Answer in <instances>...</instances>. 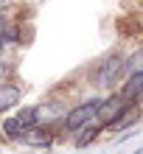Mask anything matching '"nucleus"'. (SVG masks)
I'll return each mask as SVG.
<instances>
[{"mask_svg":"<svg viewBox=\"0 0 143 154\" xmlns=\"http://www.w3.org/2000/svg\"><path fill=\"white\" fill-rule=\"evenodd\" d=\"M11 76H17V67L11 65V62H0V81H6V79H11Z\"/></svg>","mask_w":143,"mask_h":154,"instance_id":"f8f14e48","label":"nucleus"},{"mask_svg":"<svg viewBox=\"0 0 143 154\" xmlns=\"http://www.w3.org/2000/svg\"><path fill=\"white\" fill-rule=\"evenodd\" d=\"M140 118H143V106L135 104L132 109L123 112V115H121V118H118V121H115L107 132H110V134H123V129H135V126L140 123Z\"/></svg>","mask_w":143,"mask_h":154,"instance_id":"9d476101","label":"nucleus"},{"mask_svg":"<svg viewBox=\"0 0 143 154\" xmlns=\"http://www.w3.org/2000/svg\"><path fill=\"white\" fill-rule=\"evenodd\" d=\"M20 101H23V84L17 81V76L0 81V118L14 112L20 106Z\"/></svg>","mask_w":143,"mask_h":154,"instance_id":"423d86ee","label":"nucleus"},{"mask_svg":"<svg viewBox=\"0 0 143 154\" xmlns=\"http://www.w3.org/2000/svg\"><path fill=\"white\" fill-rule=\"evenodd\" d=\"M126 73H129L126 70V51L112 48L101 59L93 62V67L87 70V84L93 90H101V93H112V90H118V84L123 81Z\"/></svg>","mask_w":143,"mask_h":154,"instance_id":"f257e3e1","label":"nucleus"},{"mask_svg":"<svg viewBox=\"0 0 143 154\" xmlns=\"http://www.w3.org/2000/svg\"><path fill=\"white\" fill-rule=\"evenodd\" d=\"M14 118L25 126V129H28V126H37V123H39V104H25V106H17V109H14Z\"/></svg>","mask_w":143,"mask_h":154,"instance_id":"9b49d317","label":"nucleus"},{"mask_svg":"<svg viewBox=\"0 0 143 154\" xmlns=\"http://www.w3.org/2000/svg\"><path fill=\"white\" fill-rule=\"evenodd\" d=\"M23 134H25V126L14 118V112H8V115L0 118V140H3V143L23 146Z\"/></svg>","mask_w":143,"mask_h":154,"instance_id":"6e6552de","label":"nucleus"},{"mask_svg":"<svg viewBox=\"0 0 143 154\" xmlns=\"http://www.w3.org/2000/svg\"><path fill=\"white\" fill-rule=\"evenodd\" d=\"M118 93L126 98V101L143 106V65L135 67V70H129V73L123 76V81L118 84Z\"/></svg>","mask_w":143,"mask_h":154,"instance_id":"0eeeda50","label":"nucleus"},{"mask_svg":"<svg viewBox=\"0 0 143 154\" xmlns=\"http://www.w3.org/2000/svg\"><path fill=\"white\" fill-rule=\"evenodd\" d=\"M132 101H126L118 90H112V93H104L101 95V101H98V112H95V121L104 126V132L110 129V126L118 121V118L126 112V109H132Z\"/></svg>","mask_w":143,"mask_h":154,"instance_id":"20e7f679","label":"nucleus"},{"mask_svg":"<svg viewBox=\"0 0 143 154\" xmlns=\"http://www.w3.org/2000/svg\"><path fill=\"white\" fill-rule=\"evenodd\" d=\"M14 3H20V0H0V11H8Z\"/></svg>","mask_w":143,"mask_h":154,"instance_id":"4468645a","label":"nucleus"},{"mask_svg":"<svg viewBox=\"0 0 143 154\" xmlns=\"http://www.w3.org/2000/svg\"><path fill=\"white\" fill-rule=\"evenodd\" d=\"M67 109H70V101H67L65 95L53 93L51 98H45V101L39 104V123L59 126V123H62V118L67 115Z\"/></svg>","mask_w":143,"mask_h":154,"instance_id":"39448f33","label":"nucleus"},{"mask_svg":"<svg viewBox=\"0 0 143 154\" xmlns=\"http://www.w3.org/2000/svg\"><path fill=\"white\" fill-rule=\"evenodd\" d=\"M62 143V134H59V126H51V123H37V126H28L23 134V146L31 149V151H53Z\"/></svg>","mask_w":143,"mask_h":154,"instance_id":"7ed1b4c3","label":"nucleus"},{"mask_svg":"<svg viewBox=\"0 0 143 154\" xmlns=\"http://www.w3.org/2000/svg\"><path fill=\"white\" fill-rule=\"evenodd\" d=\"M6 59H8V45L0 39V62H6Z\"/></svg>","mask_w":143,"mask_h":154,"instance_id":"ddd939ff","label":"nucleus"},{"mask_svg":"<svg viewBox=\"0 0 143 154\" xmlns=\"http://www.w3.org/2000/svg\"><path fill=\"white\" fill-rule=\"evenodd\" d=\"M98 101H101V95H87V98H82V101H73V104H70L67 115L62 118V123H59L62 140H70L79 129H82V126H87L90 121H95Z\"/></svg>","mask_w":143,"mask_h":154,"instance_id":"f03ea898","label":"nucleus"},{"mask_svg":"<svg viewBox=\"0 0 143 154\" xmlns=\"http://www.w3.org/2000/svg\"><path fill=\"white\" fill-rule=\"evenodd\" d=\"M132 154H143V146H140V149H135V151H132Z\"/></svg>","mask_w":143,"mask_h":154,"instance_id":"2eb2a0df","label":"nucleus"},{"mask_svg":"<svg viewBox=\"0 0 143 154\" xmlns=\"http://www.w3.org/2000/svg\"><path fill=\"white\" fill-rule=\"evenodd\" d=\"M101 134H104V126L98 123V121H90L87 126H82V129L70 137V146L82 151V149H87V146H93V143H98V140H101Z\"/></svg>","mask_w":143,"mask_h":154,"instance_id":"1a4fd4ad","label":"nucleus"}]
</instances>
